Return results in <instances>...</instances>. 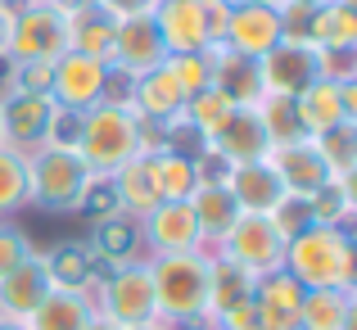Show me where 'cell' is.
<instances>
[{"label": "cell", "mask_w": 357, "mask_h": 330, "mask_svg": "<svg viewBox=\"0 0 357 330\" xmlns=\"http://www.w3.org/2000/svg\"><path fill=\"white\" fill-rule=\"evenodd\" d=\"M149 280H154V303L158 322L172 330H190L208 317V253L185 249V253H154Z\"/></svg>", "instance_id": "obj_1"}, {"label": "cell", "mask_w": 357, "mask_h": 330, "mask_svg": "<svg viewBox=\"0 0 357 330\" xmlns=\"http://www.w3.org/2000/svg\"><path fill=\"white\" fill-rule=\"evenodd\" d=\"M285 271L303 290H357V258L349 226H307L285 244Z\"/></svg>", "instance_id": "obj_2"}, {"label": "cell", "mask_w": 357, "mask_h": 330, "mask_svg": "<svg viewBox=\"0 0 357 330\" xmlns=\"http://www.w3.org/2000/svg\"><path fill=\"white\" fill-rule=\"evenodd\" d=\"M77 154L86 158V167L96 177H114L122 163H131L136 154H145V127L131 109L96 105L82 113V140Z\"/></svg>", "instance_id": "obj_3"}, {"label": "cell", "mask_w": 357, "mask_h": 330, "mask_svg": "<svg viewBox=\"0 0 357 330\" xmlns=\"http://www.w3.org/2000/svg\"><path fill=\"white\" fill-rule=\"evenodd\" d=\"M91 177L96 172L86 167V158L77 149L41 145L27 154V204H36L45 213H73Z\"/></svg>", "instance_id": "obj_4"}, {"label": "cell", "mask_w": 357, "mask_h": 330, "mask_svg": "<svg viewBox=\"0 0 357 330\" xmlns=\"http://www.w3.org/2000/svg\"><path fill=\"white\" fill-rule=\"evenodd\" d=\"M154 27L167 54H199L222 41L231 0H154Z\"/></svg>", "instance_id": "obj_5"}, {"label": "cell", "mask_w": 357, "mask_h": 330, "mask_svg": "<svg viewBox=\"0 0 357 330\" xmlns=\"http://www.w3.org/2000/svg\"><path fill=\"white\" fill-rule=\"evenodd\" d=\"M68 50V9L54 0H23L14 5V23H9V63H54Z\"/></svg>", "instance_id": "obj_6"}, {"label": "cell", "mask_w": 357, "mask_h": 330, "mask_svg": "<svg viewBox=\"0 0 357 330\" xmlns=\"http://www.w3.org/2000/svg\"><path fill=\"white\" fill-rule=\"evenodd\" d=\"M96 322L105 330H131L158 322V303H154V280H149V262H127V267H114L105 280H100L96 294Z\"/></svg>", "instance_id": "obj_7"}, {"label": "cell", "mask_w": 357, "mask_h": 330, "mask_svg": "<svg viewBox=\"0 0 357 330\" xmlns=\"http://www.w3.org/2000/svg\"><path fill=\"white\" fill-rule=\"evenodd\" d=\"M208 253H222L231 258L236 267H244L253 280L258 276H271V271L285 267V235L271 226L267 213H240V222L227 231V240Z\"/></svg>", "instance_id": "obj_8"}, {"label": "cell", "mask_w": 357, "mask_h": 330, "mask_svg": "<svg viewBox=\"0 0 357 330\" xmlns=\"http://www.w3.org/2000/svg\"><path fill=\"white\" fill-rule=\"evenodd\" d=\"M105 82H109V63L91 59V54L63 50L50 63V100L59 109H77V113L96 109L100 96H105Z\"/></svg>", "instance_id": "obj_9"}, {"label": "cell", "mask_w": 357, "mask_h": 330, "mask_svg": "<svg viewBox=\"0 0 357 330\" xmlns=\"http://www.w3.org/2000/svg\"><path fill=\"white\" fill-rule=\"evenodd\" d=\"M280 41H285L280 5H231L218 45H227L231 54H244V59H262Z\"/></svg>", "instance_id": "obj_10"}, {"label": "cell", "mask_w": 357, "mask_h": 330, "mask_svg": "<svg viewBox=\"0 0 357 330\" xmlns=\"http://www.w3.org/2000/svg\"><path fill=\"white\" fill-rule=\"evenodd\" d=\"M258 77H262V96H289L307 91L317 77H321V63H317V50L303 41H280L271 45L258 59Z\"/></svg>", "instance_id": "obj_11"}, {"label": "cell", "mask_w": 357, "mask_h": 330, "mask_svg": "<svg viewBox=\"0 0 357 330\" xmlns=\"http://www.w3.org/2000/svg\"><path fill=\"white\" fill-rule=\"evenodd\" d=\"M54 118V100L50 96H32V91H9L0 96V136L9 149L32 154L45 145V127Z\"/></svg>", "instance_id": "obj_12"}, {"label": "cell", "mask_w": 357, "mask_h": 330, "mask_svg": "<svg viewBox=\"0 0 357 330\" xmlns=\"http://www.w3.org/2000/svg\"><path fill=\"white\" fill-rule=\"evenodd\" d=\"M294 113H298L307 136H321V131L340 127V122H357V82L317 77L307 91L294 96Z\"/></svg>", "instance_id": "obj_13"}, {"label": "cell", "mask_w": 357, "mask_h": 330, "mask_svg": "<svg viewBox=\"0 0 357 330\" xmlns=\"http://www.w3.org/2000/svg\"><path fill=\"white\" fill-rule=\"evenodd\" d=\"M262 163L276 172V181L285 186V195H317L326 181H331V167H326L321 149H317L312 136L303 140H289V145H271L262 154Z\"/></svg>", "instance_id": "obj_14"}, {"label": "cell", "mask_w": 357, "mask_h": 330, "mask_svg": "<svg viewBox=\"0 0 357 330\" xmlns=\"http://www.w3.org/2000/svg\"><path fill=\"white\" fill-rule=\"evenodd\" d=\"M167 59V45L154 27V14H131V18H118V32H114V63L118 73H131V77H145V73L163 68Z\"/></svg>", "instance_id": "obj_15"}, {"label": "cell", "mask_w": 357, "mask_h": 330, "mask_svg": "<svg viewBox=\"0 0 357 330\" xmlns=\"http://www.w3.org/2000/svg\"><path fill=\"white\" fill-rule=\"evenodd\" d=\"M140 244L154 253H185V249H204L199 226H195V213L185 200H163L158 209H149L140 218Z\"/></svg>", "instance_id": "obj_16"}, {"label": "cell", "mask_w": 357, "mask_h": 330, "mask_svg": "<svg viewBox=\"0 0 357 330\" xmlns=\"http://www.w3.org/2000/svg\"><path fill=\"white\" fill-rule=\"evenodd\" d=\"M50 290H54V280H50V271H45V258L32 253L27 262H18V267L0 280V317H9V322H27V317L45 303Z\"/></svg>", "instance_id": "obj_17"}, {"label": "cell", "mask_w": 357, "mask_h": 330, "mask_svg": "<svg viewBox=\"0 0 357 330\" xmlns=\"http://www.w3.org/2000/svg\"><path fill=\"white\" fill-rule=\"evenodd\" d=\"M307 290L289 276L285 267L271 271V276L253 280V308H258L262 326L267 330H298V308H303Z\"/></svg>", "instance_id": "obj_18"}, {"label": "cell", "mask_w": 357, "mask_h": 330, "mask_svg": "<svg viewBox=\"0 0 357 330\" xmlns=\"http://www.w3.org/2000/svg\"><path fill=\"white\" fill-rule=\"evenodd\" d=\"M298 41L312 50H357V9L353 0H335V5L307 9Z\"/></svg>", "instance_id": "obj_19"}, {"label": "cell", "mask_w": 357, "mask_h": 330, "mask_svg": "<svg viewBox=\"0 0 357 330\" xmlns=\"http://www.w3.org/2000/svg\"><path fill=\"white\" fill-rule=\"evenodd\" d=\"M27 330H96V299L86 290H59L45 294V303L27 317Z\"/></svg>", "instance_id": "obj_20"}, {"label": "cell", "mask_w": 357, "mask_h": 330, "mask_svg": "<svg viewBox=\"0 0 357 330\" xmlns=\"http://www.w3.org/2000/svg\"><path fill=\"white\" fill-rule=\"evenodd\" d=\"M227 190L240 204V213H271L280 204V195H285V186L276 181V172L262 158H253V163H231Z\"/></svg>", "instance_id": "obj_21"}, {"label": "cell", "mask_w": 357, "mask_h": 330, "mask_svg": "<svg viewBox=\"0 0 357 330\" xmlns=\"http://www.w3.org/2000/svg\"><path fill=\"white\" fill-rule=\"evenodd\" d=\"M181 109H185V96H181V87L172 82V73H167V68H154V73H145V77H136L131 113H136L140 122L167 127V122L181 118Z\"/></svg>", "instance_id": "obj_22"}, {"label": "cell", "mask_w": 357, "mask_h": 330, "mask_svg": "<svg viewBox=\"0 0 357 330\" xmlns=\"http://www.w3.org/2000/svg\"><path fill=\"white\" fill-rule=\"evenodd\" d=\"M213 54V87L231 100V105L249 109L262 100V77H258V59H244V54H231L227 45H208Z\"/></svg>", "instance_id": "obj_23"}, {"label": "cell", "mask_w": 357, "mask_h": 330, "mask_svg": "<svg viewBox=\"0 0 357 330\" xmlns=\"http://www.w3.org/2000/svg\"><path fill=\"white\" fill-rule=\"evenodd\" d=\"M185 204H190V213H195L204 249H218V244L227 240V231L240 222V204L231 200L227 186H195V195Z\"/></svg>", "instance_id": "obj_24"}, {"label": "cell", "mask_w": 357, "mask_h": 330, "mask_svg": "<svg viewBox=\"0 0 357 330\" xmlns=\"http://www.w3.org/2000/svg\"><path fill=\"white\" fill-rule=\"evenodd\" d=\"M91 258L105 262L109 271L114 267H127V262L140 258V222L127 218V213H114V218L96 222L91 226Z\"/></svg>", "instance_id": "obj_25"}, {"label": "cell", "mask_w": 357, "mask_h": 330, "mask_svg": "<svg viewBox=\"0 0 357 330\" xmlns=\"http://www.w3.org/2000/svg\"><path fill=\"white\" fill-rule=\"evenodd\" d=\"M213 149H218L227 163H253V158H262L271 149V140H267V131H262V122H258V113L249 109H236L227 122H222V131L208 140Z\"/></svg>", "instance_id": "obj_26"}, {"label": "cell", "mask_w": 357, "mask_h": 330, "mask_svg": "<svg viewBox=\"0 0 357 330\" xmlns=\"http://www.w3.org/2000/svg\"><path fill=\"white\" fill-rule=\"evenodd\" d=\"M114 32H118V18L109 14L105 5L68 9V50L109 63V54H114Z\"/></svg>", "instance_id": "obj_27"}, {"label": "cell", "mask_w": 357, "mask_h": 330, "mask_svg": "<svg viewBox=\"0 0 357 330\" xmlns=\"http://www.w3.org/2000/svg\"><path fill=\"white\" fill-rule=\"evenodd\" d=\"M114 195H118V209L127 213V218H145L149 209H158L163 204V195H158V181H154V167H149V154H136L131 163H122L114 177Z\"/></svg>", "instance_id": "obj_28"}, {"label": "cell", "mask_w": 357, "mask_h": 330, "mask_svg": "<svg viewBox=\"0 0 357 330\" xmlns=\"http://www.w3.org/2000/svg\"><path fill=\"white\" fill-rule=\"evenodd\" d=\"M357 290H307L298 308V330H353Z\"/></svg>", "instance_id": "obj_29"}, {"label": "cell", "mask_w": 357, "mask_h": 330, "mask_svg": "<svg viewBox=\"0 0 357 330\" xmlns=\"http://www.w3.org/2000/svg\"><path fill=\"white\" fill-rule=\"evenodd\" d=\"M208 253V249H204ZM253 299V276L244 267H236L222 253H208V322L222 313H231L236 303H249Z\"/></svg>", "instance_id": "obj_30"}, {"label": "cell", "mask_w": 357, "mask_h": 330, "mask_svg": "<svg viewBox=\"0 0 357 330\" xmlns=\"http://www.w3.org/2000/svg\"><path fill=\"white\" fill-rule=\"evenodd\" d=\"M45 258V271H50V280L59 290H86L96 285V258H91L86 244H59V249L41 253Z\"/></svg>", "instance_id": "obj_31"}, {"label": "cell", "mask_w": 357, "mask_h": 330, "mask_svg": "<svg viewBox=\"0 0 357 330\" xmlns=\"http://www.w3.org/2000/svg\"><path fill=\"white\" fill-rule=\"evenodd\" d=\"M312 204V222L317 226H349L357 213V195H353V177H331L317 195H307Z\"/></svg>", "instance_id": "obj_32"}, {"label": "cell", "mask_w": 357, "mask_h": 330, "mask_svg": "<svg viewBox=\"0 0 357 330\" xmlns=\"http://www.w3.org/2000/svg\"><path fill=\"white\" fill-rule=\"evenodd\" d=\"M149 167H154V181L163 200H190L195 195V163L185 154H172V149H154L149 154Z\"/></svg>", "instance_id": "obj_33"}, {"label": "cell", "mask_w": 357, "mask_h": 330, "mask_svg": "<svg viewBox=\"0 0 357 330\" xmlns=\"http://www.w3.org/2000/svg\"><path fill=\"white\" fill-rule=\"evenodd\" d=\"M253 113H258V122H262V131H267L271 145H289V140H303L307 136L289 96H262L258 105H253Z\"/></svg>", "instance_id": "obj_34"}, {"label": "cell", "mask_w": 357, "mask_h": 330, "mask_svg": "<svg viewBox=\"0 0 357 330\" xmlns=\"http://www.w3.org/2000/svg\"><path fill=\"white\" fill-rule=\"evenodd\" d=\"M236 109H240V105H231V100L222 96L218 87H208V91H199V96H190V100H185L181 118L190 122V127L199 131L204 140H213V136L222 131V122H227V118H231Z\"/></svg>", "instance_id": "obj_35"}, {"label": "cell", "mask_w": 357, "mask_h": 330, "mask_svg": "<svg viewBox=\"0 0 357 330\" xmlns=\"http://www.w3.org/2000/svg\"><path fill=\"white\" fill-rule=\"evenodd\" d=\"M317 149H321L326 167H331L335 177H353L357 172V122H340V127L321 131V136H312Z\"/></svg>", "instance_id": "obj_36"}, {"label": "cell", "mask_w": 357, "mask_h": 330, "mask_svg": "<svg viewBox=\"0 0 357 330\" xmlns=\"http://www.w3.org/2000/svg\"><path fill=\"white\" fill-rule=\"evenodd\" d=\"M27 209V154L0 145V218Z\"/></svg>", "instance_id": "obj_37"}, {"label": "cell", "mask_w": 357, "mask_h": 330, "mask_svg": "<svg viewBox=\"0 0 357 330\" xmlns=\"http://www.w3.org/2000/svg\"><path fill=\"white\" fill-rule=\"evenodd\" d=\"M163 68L172 73V82L181 87L185 100L213 87V54H208V50H199V54H167Z\"/></svg>", "instance_id": "obj_38"}, {"label": "cell", "mask_w": 357, "mask_h": 330, "mask_svg": "<svg viewBox=\"0 0 357 330\" xmlns=\"http://www.w3.org/2000/svg\"><path fill=\"white\" fill-rule=\"evenodd\" d=\"M73 213H77V218H86L91 226L105 222V218H114V213H122L118 209V195H114V181H109V177H91Z\"/></svg>", "instance_id": "obj_39"}, {"label": "cell", "mask_w": 357, "mask_h": 330, "mask_svg": "<svg viewBox=\"0 0 357 330\" xmlns=\"http://www.w3.org/2000/svg\"><path fill=\"white\" fill-rule=\"evenodd\" d=\"M271 226H276L280 235H285V244L294 240V235H303L307 226H312V204H307V195H280V204L267 213Z\"/></svg>", "instance_id": "obj_40"}, {"label": "cell", "mask_w": 357, "mask_h": 330, "mask_svg": "<svg viewBox=\"0 0 357 330\" xmlns=\"http://www.w3.org/2000/svg\"><path fill=\"white\" fill-rule=\"evenodd\" d=\"M32 253H36V244L27 240L23 226H14L9 218H0V280H5L18 262H27Z\"/></svg>", "instance_id": "obj_41"}, {"label": "cell", "mask_w": 357, "mask_h": 330, "mask_svg": "<svg viewBox=\"0 0 357 330\" xmlns=\"http://www.w3.org/2000/svg\"><path fill=\"white\" fill-rule=\"evenodd\" d=\"M77 140H82V113L54 105V118L45 127V145L50 149H77Z\"/></svg>", "instance_id": "obj_42"}, {"label": "cell", "mask_w": 357, "mask_h": 330, "mask_svg": "<svg viewBox=\"0 0 357 330\" xmlns=\"http://www.w3.org/2000/svg\"><path fill=\"white\" fill-rule=\"evenodd\" d=\"M213 330H267V326H262L258 308H253V299H249V303H236L231 313L213 317Z\"/></svg>", "instance_id": "obj_43"}, {"label": "cell", "mask_w": 357, "mask_h": 330, "mask_svg": "<svg viewBox=\"0 0 357 330\" xmlns=\"http://www.w3.org/2000/svg\"><path fill=\"white\" fill-rule=\"evenodd\" d=\"M100 5H105L114 18H131V14H149L154 0H100Z\"/></svg>", "instance_id": "obj_44"}, {"label": "cell", "mask_w": 357, "mask_h": 330, "mask_svg": "<svg viewBox=\"0 0 357 330\" xmlns=\"http://www.w3.org/2000/svg\"><path fill=\"white\" fill-rule=\"evenodd\" d=\"M9 23H14V9L0 5V59H5V45H9Z\"/></svg>", "instance_id": "obj_45"}, {"label": "cell", "mask_w": 357, "mask_h": 330, "mask_svg": "<svg viewBox=\"0 0 357 330\" xmlns=\"http://www.w3.org/2000/svg\"><path fill=\"white\" fill-rule=\"evenodd\" d=\"M289 9H321V5H335V0H280Z\"/></svg>", "instance_id": "obj_46"}, {"label": "cell", "mask_w": 357, "mask_h": 330, "mask_svg": "<svg viewBox=\"0 0 357 330\" xmlns=\"http://www.w3.org/2000/svg\"><path fill=\"white\" fill-rule=\"evenodd\" d=\"M59 9H82V5H100V0H54Z\"/></svg>", "instance_id": "obj_47"}, {"label": "cell", "mask_w": 357, "mask_h": 330, "mask_svg": "<svg viewBox=\"0 0 357 330\" xmlns=\"http://www.w3.org/2000/svg\"><path fill=\"white\" fill-rule=\"evenodd\" d=\"M0 330H27V322H9V317H0Z\"/></svg>", "instance_id": "obj_48"}, {"label": "cell", "mask_w": 357, "mask_h": 330, "mask_svg": "<svg viewBox=\"0 0 357 330\" xmlns=\"http://www.w3.org/2000/svg\"><path fill=\"white\" fill-rule=\"evenodd\" d=\"M131 330H172L167 322H145V326H131Z\"/></svg>", "instance_id": "obj_49"}, {"label": "cell", "mask_w": 357, "mask_h": 330, "mask_svg": "<svg viewBox=\"0 0 357 330\" xmlns=\"http://www.w3.org/2000/svg\"><path fill=\"white\" fill-rule=\"evenodd\" d=\"M231 5H280V0H231Z\"/></svg>", "instance_id": "obj_50"}, {"label": "cell", "mask_w": 357, "mask_h": 330, "mask_svg": "<svg viewBox=\"0 0 357 330\" xmlns=\"http://www.w3.org/2000/svg\"><path fill=\"white\" fill-rule=\"evenodd\" d=\"M190 330H213V322H208V317H204V322H199V326H190Z\"/></svg>", "instance_id": "obj_51"}, {"label": "cell", "mask_w": 357, "mask_h": 330, "mask_svg": "<svg viewBox=\"0 0 357 330\" xmlns=\"http://www.w3.org/2000/svg\"><path fill=\"white\" fill-rule=\"evenodd\" d=\"M0 5H9V9H14V5H23V0H0Z\"/></svg>", "instance_id": "obj_52"}, {"label": "cell", "mask_w": 357, "mask_h": 330, "mask_svg": "<svg viewBox=\"0 0 357 330\" xmlns=\"http://www.w3.org/2000/svg\"><path fill=\"white\" fill-rule=\"evenodd\" d=\"M96 330H105V326H100V322H96Z\"/></svg>", "instance_id": "obj_53"}, {"label": "cell", "mask_w": 357, "mask_h": 330, "mask_svg": "<svg viewBox=\"0 0 357 330\" xmlns=\"http://www.w3.org/2000/svg\"><path fill=\"white\" fill-rule=\"evenodd\" d=\"M0 145H5V136H0Z\"/></svg>", "instance_id": "obj_54"}]
</instances>
